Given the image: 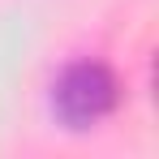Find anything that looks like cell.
<instances>
[{
	"label": "cell",
	"mask_w": 159,
	"mask_h": 159,
	"mask_svg": "<svg viewBox=\"0 0 159 159\" xmlns=\"http://www.w3.org/2000/svg\"><path fill=\"white\" fill-rule=\"evenodd\" d=\"M120 103V82L103 60H78L52 82V116L73 133L95 129Z\"/></svg>",
	"instance_id": "cell-1"
}]
</instances>
